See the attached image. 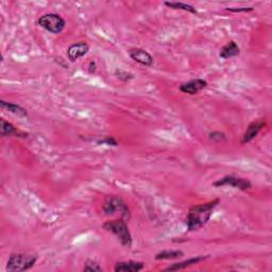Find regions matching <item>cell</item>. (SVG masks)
I'll return each instance as SVG.
<instances>
[{
    "label": "cell",
    "mask_w": 272,
    "mask_h": 272,
    "mask_svg": "<svg viewBox=\"0 0 272 272\" xmlns=\"http://www.w3.org/2000/svg\"><path fill=\"white\" fill-rule=\"evenodd\" d=\"M219 203V199H214V200L209 202L191 207L186 217L187 230H188L189 232H193L203 228L210 219L214 209Z\"/></svg>",
    "instance_id": "1"
},
{
    "label": "cell",
    "mask_w": 272,
    "mask_h": 272,
    "mask_svg": "<svg viewBox=\"0 0 272 272\" xmlns=\"http://www.w3.org/2000/svg\"><path fill=\"white\" fill-rule=\"evenodd\" d=\"M165 5L167 7L174 9V10H182V11H186L189 12L191 14H198V11L192 7V5L185 3V2H165Z\"/></svg>",
    "instance_id": "17"
},
{
    "label": "cell",
    "mask_w": 272,
    "mask_h": 272,
    "mask_svg": "<svg viewBox=\"0 0 272 272\" xmlns=\"http://www.w3.org/2000/svg\"><path fill=\"white\" fill-rule=\"evenodd\" d=\"M253 8H227V11H229V12H232V13H241V12H243V13H248V12H253Z\"/></svg>",
    "instance_id": "21"
},
{
    "label": "cell",
    "mask_w": 272,
    "mask_h": 272,
    "mask_svg": "<svg viewBox=\"0 0 272 272\" xmlns=\"http://www.w3.org/2000/svg\"><path fill=\"white\" fill-rule=\"evenodd\" d=\"M89 50V46L85 42H79V43L72 44L67 49V57L71 62H76L77 60L84 57Z\"/></svg>",
    "instance_id": "10"
},
{
    "label": "cell",
    "mask_w": 272,
    "mask_h": 272,
    "mask_svg": "<svg viewBox=\"0 0 272 272\" xmlns=\"http://www.w3.org/2000/svg\"><path fill=\"white\" fill-rule=\"evenodd\" d=\"M129 56L133 61L140 63L141 65L147 66V67L153 65L152 56L148 51L142 49V48H132V49L129 50Z\"/></svg>",
    "instance_id": "8"
},
{
    "label": "cell",
    "mask_w": 272,
    "mask_h": 272,
    "mask_svg": "<svg viewBox=\"0 0 272 272\" xmlns=\"http://www.w3.org/2000/svg\"><path fill=\"white\" fill-rule=\"evenodd\" d=\"M145 268V264L142 262L128 261V262H118L114 267L116 272H138Z\"/></svg>",
    "instance_id": "11"
},
{
    "label": "cell",
    "mask_w": 272,
    "mask_h": 272,
    "mask_svg": "<svg viewBox=\"0 0 272 272\" xmlns=\"http://www.w3.org/2000/svg\"><path fill=\"white\" fill-rule=\"evenodd\" d=\"M38 22L42 28H44L48 32L52 34L61 33L66 26V21H64V18L56 13H47L42 15L39 18Z\"/></svg>",
    "instance_id": "5"
},
{
    "label": "cell",
    "mask_w": 272,
    "mask_h": 272,
    "mask_svg": "<svg viewBox=\"0 0 272 272\" xmlns=\"http://www.w3.org/2000/svg\"><path fill=\"white\" fill-rule=\"evenodd\" d=\"M209 138L214 143H221V142H225L227 141V136L225 133L222 132H218V131H214V132H210L209 134Z\"/></svg>",
    "instance_id": "19"
},
{
    "label": "cell",
    "mask_w": 272,
    "mask_h": 272,
    "mask_svg": "<svg viewBox=\"0 0 272 272\" xmlns=\"http://www.w3.org/2000/svg\"><path fill=\"white\" fill-rule=\"evenodd\" d=\"M239 53H240V49H239L238 45L235 43L234 41H231V42H229L227 45H225L221 48L219 57L223 60H228V59L239 56Z\"/></svg>",
    "instance_id": "14"
},
{
    "label": "cell",
    "mask_w": 272,
    "mask_h": 272,
    "mask_svg": "<svg viewBox=\"0 0 272 272\" xmlns=\"http://www.w3.org/2000/svg\"><path fill=\"white\" fill-rule=\"evenodd\" d=\"M207 86H208V82L204 79H192L188 82L181 84L180 90L184 94L197 95Z\"/></svg>",
    "instance_id": "9"
},
{
    "label": "cell",
    "mask_w": 272,
    "mask_h": 272,
    "mask_svg": "<svg viewBox=\"0 0 272 272\" xmlns=\"http://www.w3.org/2000/svg\"><path fill=\"white\" fill-rule=\"evenodd\" d=\"M122 74H123V71H116V75L117 76H119L118 78L119 79H126V80H129V79H131V78H129V77H126V78H124V77H122ZM124 76H132V75H129L128 72H124Z\"/></svg>",
    "instance_id": "22"
},
{
    "label": "cell",
    "mask_w": 272,
    "mask_h": 272,
    "mask_svg": "<svg viewBox=\"0 0 272 272\" xmlns=\"http://www.w3.org/2000/svg\"><path fill=\"white\" fill-rule=\"evenodd\" d=\"M97 144H98V145H107V146H118L117 141L112 136H106L105 138H102V140L98 141V143H97Z\"/></svg>",
    "instance_id": "20"
},
{
    "label": "cell",
    "mask_w": 272,
    "mask_h": 272,
    "mask_svg": "<svg viewBox=\"0 0 272 272\" xmlns=\"http://www.w3.org/2000/svg\"><path fill=\"white\" fill-rule=\"evenodd\" d=\"M0 105H1L2 108L4 110L9 111L12 114H15L17 116L20 117H28V112L26 108H23L22 106L15 105V104H11V102H7L1 100L0 101Z\"/></svg>",
    "instance_id": "15"
},
{
    "label": "cell",
    "mask_w": 272,
    "mask_h": 272,
    "mask_svg": "<svg viewBox=\"0 0 272 272\" xmlns=\"http://www.w3.org/2000/svg\"><path fill=\"white\" fill-rule=\"evenodd\" d=\"M183 255L184 252L181 250H164L159 252L154 258L156 261H164V259H176L182 257Z\"/></svg>",
    "instance_id": "16"
},
{
    "label": "cell",
    "mask_w": 272,
    "mask_h": 272,
    "mask_svg": "<svg viewBox=\"0 0 272 272\" xmlns=\"http://www.w3.org/2000/svg\"><path fill=\"white\" fill-rule=\"evenodd\" d=\"M1 136L3 137H11V136H16V137H27V133H23L21 131L18 130L17 128L10 124L9 122L4 119H1Z\"/></svg>",
    "instance_id": "13"
},
{
    "label": "cell",
    "mask_w": 272,
    "mask_h": 272,
    "mask_svg": "<svg viewBox=\"0 0 272 272\" xmlns=\"http://www.w3.org/2000/svg\"><path fill=\"white\" fill-rule=\"evenodd\" d=\"M209 256H196V257H191L189 259H186V261L183 262H179L176 264H172L170 266H168L167 268L164 269V271H178V270H183L190 267V266L193 265H198L200 264L201 262L205 261Z\"/></svg>",
    "instance_id": "12"
},
{
    "label": "cell",
    "mask_w": 272,
    "mask_h": 272,
    "mask_svg": "<svg viewBox=\"0 0 272 272\" xmlns=\"http://www.w3.org/2000/svg\"><path fill=\"white\" fill-rule=\"evenodd\" d=\"M38 261V256L29 253H12L7 264L10 272H21L31 269Z\"/></svg>",
    "instance_id": "3"
},
{
    "label": "cell",
    "mask_w": 272,
    "mask_h": 272,
    "mask_svg": "<svg viewBox=\"0 0 272 272\" xmlns=\"http://www.w3.org/2000/svg\"><path fill=\"white\" fill-rule=\"evenodd\" d=\"M213 186L215 187H223V186H230L233 188H236L239 190H249L252 188V184L249 180L235 177V176H226L219 180H217L216 182L213 183Z\"/></svg>",
    "instance_id": "6"
},
{
    "label": "cell",
    "mask_w": 272,
    "mask_h": 272,
    "mask_svg": "<svg viewBox=\"0 0 272 272\" xmlns=\"http://www.w3.org/2000/svg\"><path fill=\"white\" fill-rule=\"evenodd\" d=\"M265 126H266V122L264 119H259V120H255V122H252L249 126H248L245 134H244L243 138H241V144L246 145V144H249L250 142H252L259 134V132L265 128Z\"/></svg>",
    "instance_id": "7"
},
{
    "label": "cell",
    "mask_w": 272,
    "mask_h": 272,
    "mask_svg": "<svg viewBox=\"0 0 272 272\" xmlns=\"http://www.w3.org/2000/svg\"><path fill=\"white\" fill-rule=\"evenodd\" d=\"M102 228H104L105 231L113 233L124 247H132V235L129 231L128 225H126V222L124 219L108 220L102 226Z\"/></svg>",
    "instance_id": "2"
},
{
    "label": "cell",
    "mask_w": 272,
    "mask_h": 272,
    "mask_svg": "<svg viewBox=\"0 0 272 272\" xmlns=\"http://www.w3.org/2000/svg\"><path fill=\"white\" fill-rule=\"evenodd\" d=\"M83 271L84 272H101L102 267L97 262L92 261V259H88V261H86L85 264H84Z\"/></svg>",
    "instance_id": "18"
},
{
    "label": "cell",
    "mask_w": 272,
    "mask_h": 272,
    "mask_svg": "<svg viewBox=\"0 0 272 272\" xmlns=\"http://www.w3.org/2000/svg\"><path fill=\"white\" fill-rule=\"evenodd\" d=\"M102 210L105 211V215H114L119 211L123 217L130 218V209L128 205L122 198L117 196H107L102 204Z\"/></svg>",
    "instance_id": "4"
}]
</instances>
